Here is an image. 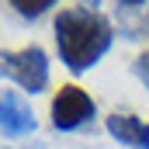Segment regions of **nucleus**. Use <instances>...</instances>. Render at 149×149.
<instances>
[{
	"label": "nucleus",
	"mask_w": 149,
	"mask_h": 149,
	"mask_svg": "<svg viewBox=\"0 0 149 149\" xmlns=\"http://www.w3.org/2000/svg\"><path fill=\"white\" fill-rule=\"evenodd\" d=\"M111 42H114V28L97 10H87V7L59 10L56 45H59V59L66 63L70 73H87L90 66H97V59L111 49Z\"/></svg>",
	"instance_id": "obj_1"
},
{
	"label": "nucleus",
	"mask_w": 149,
	"mask_h": 149,
	"mask_svg": "<svg viewBox=\"0 0 149 149\" xmlns=\"http://www.w3.org/2000/svg\"><path fill=\"white\" fill-rule=\"evenodd\" d=\"M0 76L14 80L21 90L42 94L49 87V56L42 45H24L17 52H3L0 56Z\"/></svg>",
	"instance_id": "obj_2"
},
{
	"label": "nucleus",
	"mask_w": 149,
	"mask_h": 149,
	"mask_svg": "<svg viewBox=\"0 0 149 149\" xmlns=\"http://www.w3.org/2000/svg\"><path fill=\"white\" fill-rule=\"evenodd\" d=\"M90 118H94V97L73 83L59 87V94L52 97V125L59 132H73L80 125H87Z\"/></svg>",
	"instance_id": "obj_3"
},
{
	"label": "nucleus",
	"mask_w": 149,
	"mask_h": 149,
	"mask_svg": "<svg viewBox=\"0 0 149 149\" xmlns=\"http://www.w3.org/2000/svg\"><path fill=\"white\" fill-rule=\"evenodd\" d=\"M35 128H38V118L31 111V104L17 90H0V135L21 139V135H31Z\"/></svg>",
	"instance_id": "obj_4"
},
{
	"label": "nucleus",
	"mask_w": 149,
	"mask_h": 149,
	"mask_svg": "<svg viewBox=\"0 0 149 149\" xmlns=\"http://www.w3.org/2000/svg\"><path fill=\"white\" fill-rule=\"evenodd\" d=\"M108 132L114 135V142L128 149H149V125L132 114H108Z\"/></svg>",
	"instance_id": "obj_5"
},
{
	"label": "nucleus",
	"mask_w": 149,
	"mask_h": 149,
	"mask_svg": "<svg viewBox=\"0 0 149 149\" xmlns=\"http://www.w3.org/2000/svg\"><path fill=\"white\" fill-rule=\"evenodd\" d=\"M7 3H10V7H14V10L21 14V17L35 21V17H42V14H45V10H49V7H52L56 0H7Z\"/></svg>",
	"instance_id": "obj_6"
},
{
	"label": "nucleus",
	"mask_w": 149,
	"mask_h": 149,
	"mask_svg": "<svg viewBox=\"0 0 149 149\" xmlns=\"http://www.w3.org/2000/svg\"><path fill=\"white\" fill-rule=\"evenodd\" d=\"M132 70H135V76H139V80L149 87V49L139 56V59H135V66H132Z\"/></svg>",
	"instance_id": "obj_7"
},
{
	"label": "nucleus",
	"mask_w": 149,
	"mask_h": 149,
	"mask_svg": "<svg viewBox=\"0 0 149 149\" xmlns=\"http://www.w3.org/2000/svg\"><path fill=\"white\" fill-rule=\"evenodd\" d=\"M80 3H83L87 10H97V3H101V0H80Z\"/></svg>",
	"instance_id": "obj_8"
},
{
	"label": "nucleus",
	"mask_w": 149,
	"mask_h": 149,
	"mask_svg": "<svg viewBox=\"0 0 149 149\" xmlns=\"http://www.w3.org/2000/svg\"><path fill=\"white\" fill-rule=\"evenodd\" d=\"M125 7H139V3H146V0H121Z\"/></svg>",
	"instance_id": "obj_9"
}]
</instances>
